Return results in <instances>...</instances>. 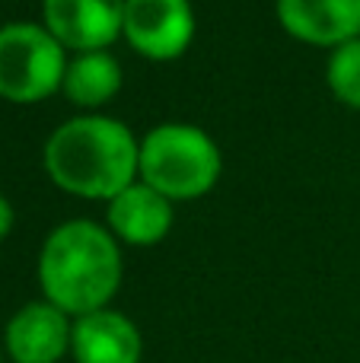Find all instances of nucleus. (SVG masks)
Listing matches in <instances>:
<instances>
[{
  "instance_id": "nucleus-8",
  "label": "nucleus",
  "mask_w": 360,
  "mask_h": 363,
  "mask_svg": "<svg viewBox=\"0 0 360 363\" xmlns=\"http://www.w3.org/2000/svg\"><path fill=\"white\" fill-rule=\"evenodd\" d=\"M287 35L319 48H338L360 38V0H278Z\"/></svg>"
},
{
  "instance_id": "nucleus-13",
  "label": "nucleus",
  "mask_w": 360,
  "mask_h": 363,
  "mask_svg": "<svg viewBox=\"0 0 360 363\" xmlns=\"http://www.w3.org/2000/svg\"><path fill=\"white\" fill-rule=\"evenodd\" d=\"M10 230H13V207H10V201L0 194V239H4Z\"/></svg>"
},
{
  "instance_id": "nucleus-14",
  "label": "nucleus",
  "mask_w": 360,
  "mask_h": 363,
  "mask_svg": "<svg viewBox=\"0 0 360 363\" xmlns=\"http://www.w3.org/2000/svg\"><path fill=\"white\" fill-rule=\"evenodd\" d=\"M0 360H4V354H0Z\"/></svg>"
},
{
  "instance_id": "nucleus-6",
  "label": "nucleus",
  "mask_w": 360,
  "mask_h": 363,
  "mask_svg": "<svg viewBox=\"0 0 360 363\" xmlns=\"http://www.w3.org/2000/svg\"><path fill=\"white\" fill-rule=\"evenodd\" d=\"M125 4L128 0H42V26L77 55L106 51L121 35Z\"/></svg>"
},
{
  "instance_id": "nucleus-12",
  "label": "nucleus",
  "mask_w": 360,
  "mask_h": 363,
  "mask_svg": "<svg viewBox=\"0 0 360 363\" xmlns=\"http://www.w3.org/2000/svg\"><path fill=\"white\" fill-rule=\"evenodd\" d=\"M325 80L338 102L360 108V38L332 48L325 64Z\"/></svg>"
},
{
  "instance_id": "nucleus-2",
  "label": "nucleus",
  "mask_w": 360,
  "mask_h": 363,
  "mask_svg": "<svg viewBox=\"0 0 360 363\" xmlns=\"http://www.w3.org/2000/svg\"><path fill=\"white\" fill-rule=\"evenodd\" d=\"M140 144L128 125L106 115H83L57 128L45 144V172L57 188L80 198L112 201L137 176Z\"/></svg>"
},
{
  "instance_id": "nucleus-3",
  "label": "nucleus",
  "mask_w": 360,
  "mask_h": 363,
  "mask_svg": "<svg viewBox=\"0 0 360 363\" xmlns=\"http://www.w3.org/2000/svg\"><path fill=\"white\" fill-rule=\"evenodd\" d=\"M223 169L220 147L195 125H159L140 140L137 176L169 201H195L217 185Z\"/></svg>"
},
{
  "instance_id": "nucleus-5",
  "label": "nucleus",
  "mask_w": 360,
  "mask_h": 363,
  "mask_svg": "<svg viewBox=\"0 0 360 363\" xmlns=\"http://www.w3.org/2000/svg\"><path fill=\"white\" fill-rule=\"evenodd\" d=\"M121 35L150 61H176L195 38V10L189 0H128Z\"/></svg>"
},
{
  "instance_id": "nucleus-4",
  "label": "nucleus",
  "mask_w": 360,
  "mask_h": 363,
  "mask_svg": "<svg viewBox=\"0 0 360 363\" xmlns=\"http://www.w3.org/2000/svg\"><path fill=\"white\" fill-rule=\"evenodd\" d=\"M64 45L38 23L0 26V99L32 106L61 89Z\"/></svg>"
},
{
  "instance_id": "nucleus-10",
  "label": "nucleus",
  "mask_w": 360,
  "mask_h": 363,
  "mask_svg": "<svg viewBox=\"0 0 360 363\" xmlns=\"http://www.w3.org/2000/svg\"><path fill=\"white\" fill-rule=\"evenodd\" d=\"M108 226L128 245H153L172 230V201L157 188L134 182L108 201Z\"/></svg>"
},
{
  "instance_id": "nucleus-1",
  "label": "nucleus",
  "mask_w": 360,
  "mask_h": 363,
  "mask_svg": "<svg viewBox=\"0 0 360 363\" xmlns=\"http://www.w3.org/2000/svg\"><path fill=\"white\" fill-rule=\"evenodd\" d=\"M38 284L51 306L70 319L108 309L121 287V249L93 220H67L45 239Z\"/></svg>"
},
{
  "instance_id": "nucleus-11",
  "label": "nucleus",
  "mask_w": 360,
  "mask_h": 363,
  "mask_svg": "<svg viewBox=\"0 0 360 363\" xmlns=\"http://www.w3.org/2000/svg\"><path fill=\"white\" fill-rule=\"evenodd\" d=\"M121 83H125L121 64L108 51H83L74 61H67L61 89L74 106L99 108L118 96Z\"/></svg>"
},
{
  "instance_id": "nucleus-9",
  "label": "nucleus",
  "mask_w": 360,
  "mask_h": 363,
  "mask_svg": "<svg viewBox=\"0 0 360 363\" xmlns=\"http://www.w3.org/2000/svg\"><path fill=\"white\" fill-rule=\"evenodd\" d=\"M144 341L128 315L115 309H99L74 319L70 357L77 363H140Z\"/></svg>"
},
{
  "instance_id": "nucleus-7",
  "label": "nucleus",
  "mask_w": 360,
  "mask_h": 363,
  "mask_svg": "<svg viewBox=\"0 0 360 363\" xmlns=\"http://www.w3.org/2000/svg\"><path fill=\"white\" fill-rule=\"evenodd\" d=\"M74 322L48 300L26 303L4 332V351L13 363H57L70 354Z\"/></svg>"
}]
</instances>
